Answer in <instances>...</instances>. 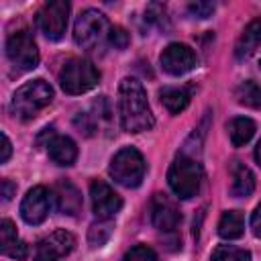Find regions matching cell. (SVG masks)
Returning <instances> with one entry per match:
<instances>
[{"instance_id": "20", "label": "cell", "mask_w": 261, "mask_h": 261, "mask_svg": "<svg viewBox=\"0 0 261 261\" xmlns=\"http://www.w3.org/2000/svg\"><path fill=\"white\" fill-rule=\"evenodd\" d=\"M243 232H245L243 214L237 210H226L218 220V234L226 241H232V239L243 237Z\"/></svg>"}, {"instance_id": "5", "label": "cell", "mask_w": 261, "mask_h": 261, "mask_svg": "<svg viewBox=\"0 0 261 261\" xmlns=\"http://www.w3.org/2000/svg\"><path fill=\"white\" fill-rule=\"evenodd\" d=\"M98 80H100V71L88 59H82V57H73L65 61L59 71L61 90L71 96L92 90L98 84Z\"/></svg>"}, {"instance_id": "9", "label": "cell", "mask_w": 261, "mask_h": 261, "mask_svg": "<svg viewBox=\"0 0 261 261\" xmlns=\"http://www.w3.org/2000/svg\"><path fill=\"white\" fill-rule=\"evenodd\" d=\"M159 61H161V67L169 75H184L198 65V57H196L194 49H190L184 43H169L161 51Z\"/></svg>"}, {"instance_id": "14", "label": "cell", "mask_w": 261, "mask_h": 261, "mask_svg": "<svg viewBox=\"0 0 261 261\" xmlns=\"http://www.w3.org/2000/svg\"><path fill=\"white\" fill-rule=\"evenodd\" d=\"M51 200L61 214L75 216L82 210V194L69 179H59L51 188Z\"/></svg>"}, {"instance_id": "13", "label": "cell", "mask_w": 261, "mask_h": 261, "mask_svg": "<svg viewBox=\"0 0 261 261\" xmlns=\"http://www.w3.org/2000/svg\"><path fill=\"white\" fill-rule=\"evenodd\" d=\"M179 210L175 208V204L163 196V194H155L151 198V222L157 230L161 232H171L177 228L179 224Z\"/></svg>"}, {"instance_id": "8", "label": "cell", "mask_w": 261, "mask_h": 261, "mask_svg": "<svg viewBox=\"0 0 261 261\" xmlns=\"http://www.w3.org/2000/svg\"><path fill=\"white\" fill-rule=\"evenodd\" d=\"M67 16H69V2L53 0V2L43 4V8L37 12L35 22L45 39L59 41L67 29Z\"/></svg>"}, {"instance_id": "22", "label": "cell", "mask_w": 261, "mask_h": 261, "mask_svg": "<svg viewBox=\"0 0 261 261\" xmlns=\"http://www.w3.org/2000/svg\"><path fill=\"white\" fill-rule=\"evenodd\" d=\"M210 261H251V253L245 249H237L232 245H218L212 251Z\"/></svg>"}, {"instance_id": "17", "label": "cell", "mask_w": 261, "mask_h": 261, "mask_svg": "<svg viewBox=\"0 0 261 261\" xmlns=\"http://www.w3.org/2000/svg\"><path fill=\"white\" fill-rule=\"evenodd\" d=\"M230 194L234 198H245L251 196L255 190V175L253 171L243 165L241 161H232L230 163Z\"/></svg>"}, {"instance_id": "31", "label": "cell", "mask_w": 261, "mask_h": 261, "mask_svg": "<svg viewBox=\"0 0 261 261\" xmlns=\"http://www.w3.org/2000/svg\"><path fill=\"white\" fill-rule=\"evenodd\" d=\"M16 192V186L10 181V179H2V198L4 200H10Z\"/></svg>"}, {"instance_id": "18", "label": "cell", "mask_w": 261, "mask_h": 261, "mask_svg": "<svg viewBox=\"0 0 261 261\" xmlns=\"http://www.w3.org/2000/svg\"><path fill=\"white\" fill-rule=\"evenodd\" d=\"M259 45H261V18H255L245 27L243 35L239 37L237 47H234V55L239 59H247L249 55L255 53V49Z\"/></svg>"}, {"instance_id": "32", "label": "cell", "mask_w": 261, "mask_h": 261, "mask_svg": "<svg viewBox=\"0 0 261 261\" xmlns=\"http://www.w3.org/2000/svg\"><path fill=\"white\" fill-rule=\"evenodd\" d=\"M255 159H257V163L261 165V141H259L257 147H255Z\"/></svg>"}, {"instance_id": "7", "label": "cell", "mask_w": 261, "mask_h": 261, "mask_svg": "<svg viewBox=\"0 0 261 261\" xmlns=\"http://www.w3.org/2000/svg\"><path fill=\"white\" fill-rule=\"evenodd\" d=\"M6 57L18 71H31L39 65V49L29 31L12 33L6 41Z\"/></svg>"}, {"instance_id": "28", "label": "cell", "mask_w": 261, "mask_h": 261, "mask_svg": "<svg viewBox=\"0 0 261 261\" xmlns=\"http://www.w3.org/2000/svg\"><path fill=\"white\" fill-rule=\"evenodd\" d=\"M188 10H190V14L196 16V18H208V16H212V12H214V2H192V4L188 6Z\"/></svg>"}, {"instance_id": "24", "label": "cell", "mask_w": 261, "mask_h": 261, "mask_svg": "<svg viewBox=\"0 0 261 261\" xmlns=\"http://www.w3.org/2000/svg\"><path fill=\"white\" fill-rule=\"evenodd\" d=\"M237 98L245 106H261V88L255 82H243L237 88Z\"/></svg>"}, {"instance_id": "25", "label": "cell", "mask_w": 261, "mask_h": 261, "mask_svg": "<svg viewBox=\"0 0 261 261\" xmlns=\"http://www.w3.org/2000/svg\"><path fill=\"white\" fill-rule=\"evenodd\" d=\"M122 261H159L157 253L147 245H135L122 257Z\"/></svg>"}, {"instance_id": "26", "label": "cell", "mask_w": 261, "mask_h": 261, "mask_svg": "<svg viewBox=\"0 0 261 261\" xmlns=\"http://www.w3.org/2000/svg\"><path fill=\"white\" fill-rule=\"evenodd\" d=\"M145 14H147L145 20L151 22V24H157V27H161V29L167 24V16H165V6H163V4H157V2L149 4Z\"/></svg>"}, {"instance_id": "29", "label": "cell", "mask_w": 261, "mask_h": 261, "mask_svg": "<svg viewBox=\"0 0 261 261\" xmlns=\"http://www.w3.org/2000/svg\"><path fill=\"white\" fill-rule=\"evenodd\" d=\"M251 230H253L255 237L261 239V204H259V206L253 210V214H251Z\"/></svg>"}, {"instance_id": "11", "label": "cell", "mask_w": 261, "mask_h": 261, "mask_svg": "<svg viewBox=\"0 0 261 261\" xmlns=\"http://www.w3.org/2000/svg\"><path fill=\"white\" fill-rule=\"evenodd\" d=\"M75 247V237L67 230H55L49 237L41 239L35 251L33 261H59L61 257L69 255Z\"/></svg>"}, {"instance_id": "10", "label": "cell", "mask_w": 261, "mask_h": 261, "mask_svg": "<svg viewBox=\"0 0 261 261\" xmlns=\"http://www.w3.org/2000/svg\"><path fill=\"white\" fill-rule=\"evenodd\" d=\"M90 198H92V210L98 216V220H110L122 208L120 196L106 181H100V179L92 181V186H90Z\"/></svg>"}, {"instance_id": "6", "label": "cell", "mask_w": 261, "mask_h": 261, "mask_svg": "<svg viewBox=\"0 0 261 261\" xmlns=\"http://www.w3.org/2000/svg\"><path fill=\"white\" fill-rule=\"evenodd\" d=\"M108 171L116 184H120L124 188H137L145 177L147 163L135 147H122L112 157Z\"/></svg>"}, {"instance_id": "23", "label": "cell", "mask_w": 261, "mask_h": 261, "mask_svg": "<svg viewBox=\"0 0 261 261\" xmlns=\"http://www.w3.org/2000/svg\"><path fill=\"white\" fill-rule=\"evenodd\" d=\"M112 222L110 220H100V222H96V224H92L90 226V230H88V243H90V247H102V245H106V241L110 239V234H112Z\"/></svg>"}, {"instance_id": "21", "label": "cell", "mask_w": 261, "mask_h": 261, "mask_svg": "<svg viewBox=\"0 0 261 261\" xmlns=\"http://www.w3.org/2000/svg\"><path fill=\"white\" fill-rule=\"evenodd\" d=\"M161 104L171 112V114H179L186 110V106L190 104V94L184 88H163L159 92Z\"/></svg>"}, {"instance_id": "1", "label": "cell", "mask_w": 261, "mask_h": 261, "mask_svg": "<svg viewBox=\"0 0 261 261\" xmlns=\"http://www.w3.org/2000/svg\"><path fill=\"white\" fill-rule=\"evenodd\" d=\"M118 118L126 133H143L155 124L147 94L135 77H124L118 86Z\"/></svg>"}, {"instance_id": "16", "label": "cell", "mask_w": 261, "mask_h": 261, "mask_svg": "<svg viewBox=\"0 0 261 261\" xmlns=\"http://www.w3.org/2000/svg\"><path fill=\"white\" fill-rule=\"evenodd\" d=\"M47 153L51 157L53 163L57 165H73V161L77 159V147L75 143L69 139V137H63V135H53L49 141H47Z\"/></svg>"}, {"instance_id": "2", "label": "cell", "mask_w": 261, "mask_h": 261, "mask_svg": "<svg viewBox=\"0 0 261 261\" xmlns=\"http://www.w3.org/2000/svg\"><path fill=\"white\" fill-rule=\"evenodd\" d=\"M53 100V88L45 80H33L22 84L10 100V112L12 116L20 120L35 118L45 106H49Z\"/></svg>"}, {"instance_id": "30", "label": "cell", "mask_w": 261, "mask_h": 261, "mask_svg": "<svg viewBox=\"0 0 261 261\" xmlns=\"http://www.w3.org/2000/svg\"><path fill=\"white\" fill-rule=\"evenodd\" d=\"M10 153H12L10 139L6 137V133H2V155H0V163H6L10 159Z\"/></svg>"}, {"instance_id": "12", "label": "cell", "mask_w": 261, "mask_h": 261, "mask_svg": "<svg viewBox=\"0 0 261 261\" xmlns=\"http://www.w3.org/2000/svg\"><path fill=\"white\" fill-rule=\"evenodd\" d=\"M51 208V192L43 186H35L20 202V216L27 224H41Z\"/></svg>"}, {"instance_id": "15", "label": "cell", "mask_w": 261, "mask_h": 261, "mask_svg": "<svg viewBox=\"0 0 261 261\" xmlns=\"http://www.w3.org/2000/svg\"><path fill=\"white\" fill-rule=\"evenodd\" d=\"M0 243H2V245H0L2 255L12 257V259H27V255H29V245L18 239L16 228H14V224H12L8 218H4V220L0 222Z\"/></svg>"}, {"instance_id": "4", "label": "cell", "mask_w": 261, "mask_h": 261, "mask_svg": "<svg viewBox=\"0 0 261 261\" xmlns=\"http://www.w3.org/2000/svg\"><path fill=\"white\" fill-rule=\"evenodd\" d=\"M108 33H110L108 18L94 8L84 10L73 24V41L88 51L98 49L108 39Z\"/></svg>"}, {"instance_id": "27", "label": "cell", "mask_w": 261, "mask_h": 261, "mask_svg": "<svg viewBox=\"0 0 261 261\" xmlns=\"http://www.w3.org/2000/svg\"><path fill=\"white\" fill-rule=\"evenodd\" d=\"M108 43H110L114 49H124V47L128 45V33H126L122 27H110Z\"/></svg>"}, {"instance_id": "19", "label": "cell", "mask_w": 261, "mask_h": 261, "mask_svg": "<svg viewBox=\"0 0 261 261\" xmlns=\"http://www.w3.org/2000/svg\"><path fill=\"white\" fill-rule=\"evenodd\" d=\"M226 130H228L230 143L234 147H243V145H247L253 139V135H255V122L249 116H234L226 124Z\"/></svg>"}, {"instance_id": "3", "label": "cell", "mask_w": 261, "mask_h": 261, "mask_svg": "<svg viewBox=\"0 0 261 261\" xmlns=\"http://www.w3.org/2000/svg\"><path fill=\"white\" fill-rule=\"evenodd\" d=\"M167 184H169L171 192L181 200L196 196L200 192V184H202L200 163L188 155H177L167 171Z\"/></svg>"}]
</instances>
